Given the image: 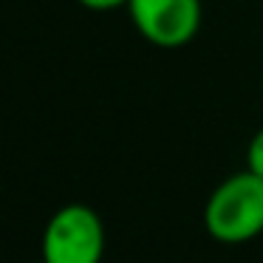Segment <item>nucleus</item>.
I'll list each match as a JSON object with an SVG mask.
<instances>
[{
	"mask_svg": "<svg viewBox=\"0 0 263 263\" xmlns=\"http://www.w3.org/2000/svg\"><path fill=\"white\" fill-rule=\"evenodd\" d=\"M204 227L221 243H243L263 232V178L252 170L223 178L204 206Z\"/></svg>",
	"mask_w": 263,
	"mask_h": 263,
	"instance_id": "nucleus-1",
	"label": "nucleus"
},
{
	"mask_svg": "<svg viewBox=\"0 0 263 263\" xmlns=\"http://www.w3.org/2000/svg\"><path fill=\"white\" fill-rule=\"evenodd\" d=\"M105 255V227L97 210L68 204L48 218L43 229V260L48 263H99Z\"/></svg>",
	"mask_w": 263,
	"mask_h": 263,
	"instance_id": "nucleus-2",
	"label": "nucleus"
},
{
	"mask_svg": "<svg viewBox=\"0 0 263 263\" xmlns=\"http://www.w3.org/2000/svg\"><path fill=\"white\" fill-rule=\"evenodd\" d=\"M136 31L159 48H178L198 34L201 0H130Z\"/></svg>",
	"mask_w": 263,
	"mask_h": 263,
	"instance_id": "nucleus-3",
	"label": "nucleus"
},
{
	"mask_svg": "<svg viewBox=\"0 0 263 263\" xmlns=\"http://www.w3.org/2000/svg\"><path fill=\"white\" fill-rule=\"evenodd\" d=\"M246 170L263 178V127L252 136L249 147H246Z\"/></svg>",
	"mask_w": 263,
	"mask_h": 263,
	"instance_id": "nucleus-4",
	"label": "nucleus"
},
{
	"mask_svg": "<svg viewBox=\"0 0 263 263\" xmlns=\"http://www.w3.org/2000/svg\"><path fill=\"white\" fill-rule=\"evenodd\" d=\"M85 9H91V12H114V9L119 6H127L130 0H80Z\"/></svg>",
	"mask_w": 263,
	"mask_h": 263,
	"instance_id": "nucleus-5",
	"label": "nucleus"
},
{
	"mask_svg": "<svg viewBox=\"0 0 263 263\" xmlns=\"http://www.w3.org/2000/svg\"><path fill=\"white\" fill-rule=\"evenodd\" d=\"M37 263H48V260H37Z\"/></svg>",
	"mask_w": 263,
	"mask_h": 263,
	"instance_id": "nucleus-6",
	"label": "nucleus"
}]
</instances>
